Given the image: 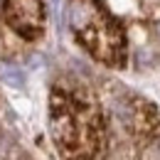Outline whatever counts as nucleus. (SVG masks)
I'll return each instance as SVG.
<instances>
[{
	"label": "nucleus",
	"instance_id": "obj_1",
	"mask_svg": "<svg viewBox=\"0 0 160 160\" xmlns=\"http://www.w3.org/2000/svg\"><path fill=\"white\" fill-rule=\"evenodd\" d=\"M52 136L64 160H91L101 143V113L94 103L62 89L52 94Z\"/></svg>",
	"mask_w": 160,
	"mask_h": 160
},
{
	"label": "nucleus",
	"instance_id": "obj_2",
	"mask_svg": "<svg viewBox=\"0 0 160 160\" xmlns=\"http://www.w3.org/2000/svg\"><path fill=\"white\" fill-rule=\"evenodd\" d=\"M69 25L77 42L94 59L116 69L126 67V30L101 0H69Z\"/></svg>",
	"mask_w": 160,
	"mask_h": 160
},
{
	"label": "nucleus",
	"instance_id": "obj_3",
	"mask_svg": "<svg viewBox=\"0 0 160 160\" xmlns=\"http://www.w3.org/2000/svg\"><path fill=\"white\" fill-rule=\"evenodd\" d=\"M2 18L25 40H37L44 30L42 0H2Z\"/></svg>",
	"mask_w": 160,
	"mask_h": 160
},
{
	"label": "nucleus",
	"instance_id": "obj_4",
	"mask_svg": "<svg viewBox=\"0 0 160 160\" xmlns=\"http://www.w3.org/2000/svg\"><path fill=\"white\" fill-rule=\"evenodd\" d=\"M0 72H2V79L8 81L10 86H22L25 84V74H22L18 67H2Z\"/></svg>",
	"mask_w": 160,
	"mask_h": 160
}]
</instances>
